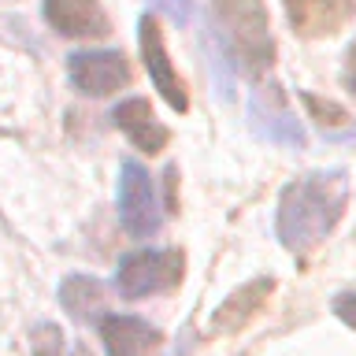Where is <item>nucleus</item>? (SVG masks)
I'll return each mask as SVG.
<instances>
[{
  "label": "nucleus",
  "mask_w": 356,
  "mask_h": 356,
  "mask_svg": "<svg viewBox=\"0 0 356 356\" xmlns=\"http://www.w3.org/2000/svg\"><path fill=\"white\" fill-rule=\"evenodd\" d=\"M345 200H349V178L345 171H312L297 182H289L278 197L275 234L289 252L305 256L327 241V234L338 227Z\"/></svg>",
  "instance_id": "nucleus-1"
},
{
  "label": "nucleus",
  "mask_w": 356,
  "mask_h": 356,
  "mask_svg": "<svg viewBox=\"0 0 356 356\" xmlns=\"http://www.w3.org/2000/svg\"><path fill=\"white\" fill-rule=\"evenodd\" d=\"M208 33L227 63L245 78H260L275 63V38L264 0H211Z\"/></svg>",
  "instance_id": "nucleus-2"
},
{
  "label": "nucleus",
  "mask_w": 356,
  "mask_h": 356,
  "mask_svg": "<svg viewBox=\"0 0 356 356\" xmlns=\"http://www.w3.org/2000/svg\"><path fill=\"white\" fill-rule=\"evenodd\" d=\"M182 271H186V256L178 249H141L119 260L115 289L127 300L167 293V289H175L182 282Z\"/></svg>",
  "instance_id": "nucleus-3"
},
{
  "label": "nucleus",
  "mask_w": 356,
  "mask_h": 356,
  "mask_svg": "<svg viewBox=\"0 0 356 356\" xmlns=\"http://www.w3.org/2000/svg\"><path fill=\"white\" fill-rule=\"evenodd\" d=\"M119 222L138 241L152 238L163 222V208L156 200V186L138 160H127L119 167Z\"/></svg>",
  "instance_id": "nucleus-4"
},
{
  "label": "nucleus",
  "mask_w": 356,
  "mask_h": 356,
  "mask_svg": "<svg viewBox=\"0 0 356 356\" xmlns=\"http://www.w3.org/2000/svg\"><path fill=\"white\" fill-rule=\"evenodd\" d=\"M249 127H252L256 138H264L271 145H282V149H305V127H300V119L289 111L282 86H275V82H260L252 89Z\"/></svg>",
  "instance_id": "nucleus-5"
},
{
  "label": "nucleus",
  "mask_w": 356,
  "mask_h": 356,
  "mask_svg": "<svg viewBox=\"0 0 356 356\" xmlns=\"http://www.w3.org/2000/svg\"><path fill=\"white\" fill-rule=\"evenodd\" d=\"M67 78L82 97H111L115 89L130 86V63L119 49L71 52L67 56Z\"/></svg>",
  "instance_id": "nucleus-6"
},
{
  "label": "nucleus",
  "mask_w": 356,
  "mask_h": 356,
  "mask_svg": "<svg viewBox=\"0 0 356 356\" xmlns=\"http://www.w3.org/2000/svg\"><path fill=\"white\" fill-rule=\"evenodd\" d=\"M138 41H141V60H145V71H149L152 86L160 89V97H163L175 111H186V108H189L186 82L175 74L171 60H167L163 33H160V22H156L152 11H145V15L138 19Z\"/></svg>",
  "instance_id": "nucleus-7"
},
{
  "label": "nucleus",
  "mask_w": 356,
  "mask_h": 356,
  "mask_svg": "<svg viewBox=\"0 0 356 356\" xmlns=\"http://www.w3.org/2000/svg\"><path fill=\"white\" fill-rule=\"evenodd\" d=\"M282 8L300 38H330L356 15L353 0H282Z\"/></svg>",
  "instance_id": "nucleus-8"
},
{
  "label": "nucleus",
  "mask_w": 356,
  "mask_h": 356,
  "mask_svg": "<svg viewBox=\"0 0 356 356\" xmlns=\"http://www.w3.org/2000/svg\"><path fill=\"white\" fill-rule=\"evenodd\" d=\"M100 341L108 356H160L163 334L138 316H100Z\"/></svg>",
  "instance_id": "nucleus-9"
},
{
  "label": "nucleus",
  "mask_w": 356,
  "mask_h": 356,
  "mask_svg": "<svg viewBox=\"0 0 356 356\" xmlns=\"http://www.w3.org/2000/svg\"><path fill=\"white\" fill-rule=\"evenodd\" d=\"M111 122L134 141V149H141L149 156L163 152L167 141H171V130L156 119V111L149 108L145 97H130V100H122V104H115L111 108Z\"/></svg>",
  "instance_id": "nucleus-10"
},
{
  "label": "nucleus",
  "mask_w": 356,
  "mask_h": 356,
  "mask_svg": "<svg viewBox=\"0 0 356 356\" xmlns=\"http://www.w3.org/2000/svg\"><path fill=\"white\" fill-rule=\"evenodd\" d=\"M44 19L63 38H104L111 30L100 0H44Z\"/></svg>",
  "instance_id": "nucleus-11"
},
{
  "label": "nucleus",
  "mask_w": 356,
  "mask_h": 356,
  "mask_svg": "<svg viewBox=\"0 0 356 356\" xmlns=\"http://www.w3.org/2000/svg\"><path fill=\"white\" fill-rule=\"evenodd\" d=\"M275 289V278H252L249 286H241L238 293H230L222 305L216 308V316H211V330L216 334H234L241 330L245 323H249L256 312L264 308L267 293Z\"/></svg>",
  "instance_id": "nucleus-12"
},
{
  "label": "nucleus",
  "mask_w": 356,
  "mask_h": 356,
  "mask_svg": "<svg viewBox=\"0 0 356 356\" xmlns=\"http://www.w3.org/2000/svg\"><path fill=\"white\" fill-rule=\"evenodd\" d=\"M60 305L67 308V316L78 323H89V316H97L104 305V286L89 275H71L60 286Z\"/></svg>",
  "instance_id": "nucleus-13"
},
{
  "label": "nucleus",
  "mask_w": 356,
  "mask_h": 356,
  "mask_svg": "<svg viewBox=\"0 0 356 356\" xmlns=\"http://www.w3.org/2000/svg\"><path fill=\"white\" fill-rule=\"evenodd\" d=\"M300 100L308 104V111L316 115L323 138L330 141H341V138H356V119L349 115V111H341L334 100H319L316 93H300Z\"/></svg>",
  "instance_id": "nucleus-14"
},
{
  "label": "nucleus",
  "mask_w": 356,
  "mask_h": 356,
  "mask_svg": "<svg viewBox=\"0 0 356 356\" xmlns=\"http://www.w3.org/2000/svg\"><path fill=\"white\" fill-rule=\"evenodd\" d=\"M33 349H38V356H60V349H63L60 330H56L52 323H41V327L33 330Z\"/></svg>",
  "instance_id": "nucleus-15"
},
{
  "label": "nucleus",
  "mask_w": 356,
  "mask_h": 356,
  "mask_svg": "<svg viewBox=\"0 0 356 356\" xmlns=\"http://www.w3.org/2000/svg\"><path fill=\"white\" fill-rule=\"evenodd\" d=\"M330 308H334V316H338L345 327L356 330V289H349V293H338Z\"/></svg>",
  "instance_id": "nucleus-16"
},
{
  "label": "nucleus",
  "mask_w": 356,
  "mask_h": 356,
  "mask_svg": "<svg viewBox=\"0 0 356 356\" xmlns=\"http://www.w3.org/2000/svg\"><path fill=\"white\" fill-rule=\"evenodd\" d=\"M160 11H167L175 22H189V11H193V0H149Z\"/></svg>",
  "instance_id": "nucleus-17"
},
{
  "label": "nucleus",
  "mask_w": 356,
  "mask_h": 356,
  "mask_svg": "<svg viewBox=\"0 0 356 356\" xmlns=\"http://www.w3.org/2000/svg\"><path fill=\"white\" fill-rule=\"evenodd\" d=\"M341 78H345V89L356 97V41L345 49V67H341Z\"/></svg>",
  "instance_id": "nucleus-18"
},
{
  "label": "nucleus",
  "mask_w": 356,
  "mask_h": 356,
  "mask_svg": "<svg viewBox=\"0 0 356 356\" xmlns=\"http://www.w3.org/2000/svg\"><path fill=\"white\" fill-rule=\"evenodd\" d=\"M74 356H89V353H86V349H82V345H78V349H74Z\"/></svg>",
  "instance_id": "nucleus-19"
}]
</instances>
